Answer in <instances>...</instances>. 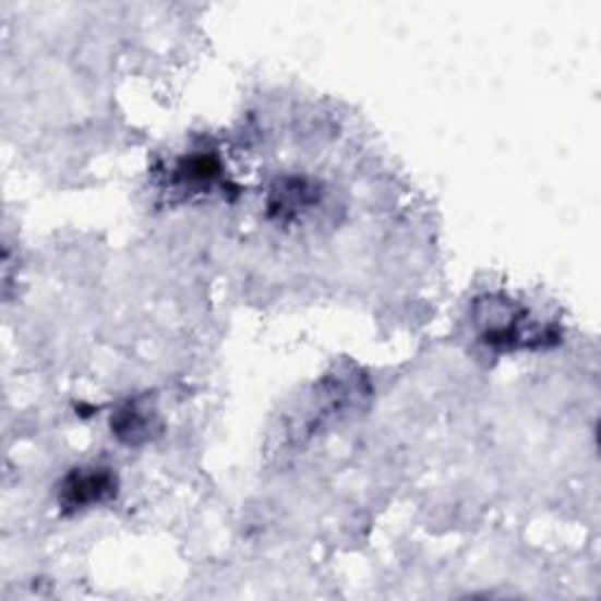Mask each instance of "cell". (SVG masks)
I'll use <instances>...</instances> for the list:
<instances>
[{"label":"cell","instance_id":"1","mask_svg":"<svg viewBox=\"0 0 601 601\" xmlns=\"http://www.w3.org/2000/svg\"><path fill=\"white\" fill-rule=\"evenodd\" d=\"M325 200V189L320 187V181L308 175H287L280 177L266 197L268 219L277 224H299L305 217L315 214V209Z\"/></svg>","mask_w":601,"mask_h":601},{"label":"cell","instance_id":"2","mask_svg":"<svg viewBox=\"0 0 601 601\" xmlns=\"http://www.w3.org/2000/svg\"><path fill=\"white\" fill-rule=\"evenodd\" d=\"M113 493V477L104 470L95 472H79L71 474L64 484V498L67 507H87L104 501Z\"/></svg>","mask_w":601,"mask_h":601},{"label":"cell","instance_id":"3","mask_svg":"<svg viewBox=\"0 0 601 601\" xmlns=\"http://www.w3.org/2000/svg\"><path fill=\"white\" fill-rule=\"evenodd\" d=\"M221 160L214 153H193V156L179 160L177 183L181 189L203 191L214 187L221 179Z\"/></svg>","mask_w":601,"mask_h":601}]
</instances>
